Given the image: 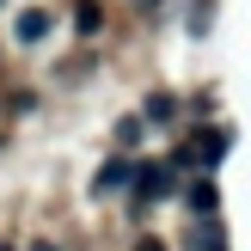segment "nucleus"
I'll use <instances>...</instances> for the list:
<instances>
[{
    "instance_id": "1",
    "label": "nucleus",
    "mask_w": 251,
    "mask_h": 251,
    "mask_svg": "<svg viewBox=\"0 0 251 251\" xmlns=\"http://www.w3.org/2000/svg\"><path fill=\"white\" fill-rule=\"evenodd\" d=\"M233 153V123H227V129H196L190 135V141H184L178 147V159H172V172H178V166H221V159H227Z\"/></svg>"
},
{
    "instance_id": "2",
    "label": "nucleus",
    "mask_w": 251,
    "mask_h": 251,
    "mask_svg": "<svg viewBox=\"0 0 251 251\" xmlns=\"http://www.w3.org/2000/svg\"><path fill=\"white\" fill-rule=\"evenodd\" d=\"M49 31H55V12L49 6H25L19 19H12V37H19V43H43Z\"/></svg>"
},
{
    "instance_id": "3",
    "label": "nucleus",
    "mask_w": 251,
    "mask_h": 251,
    "mask_svg": "<svg viewBox=\"0 0 251 251\" xmlns=\"http://www.w3.org/2000/svg\"><path fill=\"white\" fill-rule=\"evenodd\" d=\"M135 184H141L135 202H166V196L178 190V184H172V166H141V172H135Z\"/></svg>"
},
{
    "instance_id": "4",
    "label": "nucleus",
    "mask_w": 251,
    "mask_h": 251,
    "mask_svg": "<svg viewBox=\"0 0 251 251\" xmlns=\"http://www.w3.org/2000/svg\"><path fill=\"white\" fill-rule=\"evenodd\" d=\"M123 184H135V172H129V159H110V166L98 172V184H92V196H117Z\"/></svg>"
},
{
    "instance_id": "5",
    "label": "nucleus",
    "mask_w": 251,
    "mask_h": 251,
    "mask_svg": "<svg viewBox=\"0 0 251 251\" xmlns=\"http://www.w3.org/2000/svg\"><path fill=\"white\" fill-rule=\"evenodd\" d=\"M184 202H190L196 215H215V202H221V196H215V184H208V178H196L190 190H184Z\"/></svg>"
},
{
    "instance_id": "6",
    "label": "nucleus",
    "mask_w": 251,
    "mask_h": 251,
    "mask_svg": "<svg viewBox=\"0 0 251 251\" xmlns=\"http://www.w3.org/2000/svg\"><path fill=\"white\" fill-rule=\"evenodd\" d=\"M141 117H147V123H172V117H178V98H172V92H153V98L141 104Z\"/></svg>"
},
{
    "instance_id": "7",
    "label": "nucleus",
    "mask_w": 251,
    "mask_h": 251,
    "mask_svg": "<svg viewBox=\"0 0 251 251\" xmlns=\"http://www.w3.org/2000/svg\"><path fill=\"white\" fill-rule=\"evenodd\" d=\"M141 135H147V117H123V123H117V147H123V153L141 147Z\"/></svg>"
},
{
    "instance_id": "8",
    "label": "nucleus",
    "mask_w": 251,
    "mask_h": 251,
    "mask_svg": "<svg viewBox=\"0 0 251 251\" xmlns=\"http://www.w3.org/2000/svg\"><path fill=\"white\" fill-rule=\"evenodd\" d=\"M184 251H227V245H221V227H208V221H202V227L190 233V245H184Z\"/></svg>"
},
{
    "instance_id": "9",
    "label": "nucleus",
    "mask_w": 251,
    "mask_h": 251,
    "mask_svg": "<svg viewBox=\"0 0 251 251\" xmlns=\"http://www.w3.org/2000/svg\"><path fill=\"white\" fill-rule=\"evenodd\" d=\"M74 25H80V31H98V25H104V6H98V0H80V12H74Z\"/></svg>"
},
{
    "instance_id": "10",
    "label": "nucleus",
    "mask_w": 251,
    "mask_h": 251,
    "mask_svg": "<svg viewBox=\"0 0 251 251\" xmlns=\"http://www.w3.org/2000/svg\"><path fill=\"white\" fill-rule=\"evenodd\" d=\"M135 251H159V245H153V239H141V245H135Z\"/></svg>"
},
{
    "instance_id": "11",
    "label": "nucleus",
    "mask_w": 251,
    "mask_h": 251,
    "mask_svg": "<svg viewBox=\"0 0 251 251\" xmlns=\"http://www.w3.org/2000/svg\"><path fill=\"white\" fill-rule=\"evenodd\" d=\"M31 251H55V245H49V239H37V245H31Z\"/></svg>"
}]
</instances>
